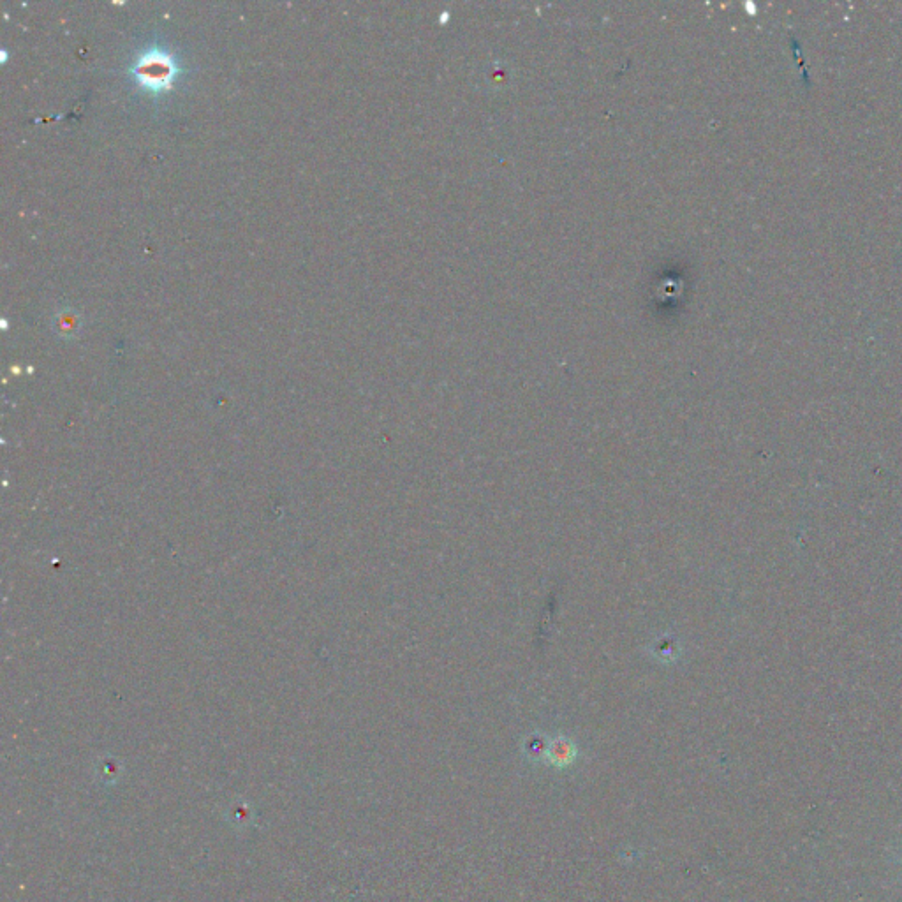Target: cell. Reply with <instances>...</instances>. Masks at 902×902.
<instances>
[{
  "instance_id": "obj_1",
  "label": "cell",
  "mask_w": 902,
  "mask_h": 902,
  "mask_svg": "<svg viewBox=\"0 0 902 902\" xmlns=\"http://www.w3.org/2000/svg\"><path fill=\"white\" fill-rule=\"evenodd\" d=\"M129 73L136 83L152 94H163L173 87L180 76V67L175 57L161 48H150L141 53Z\"/></svg>"
}]
</instances>
